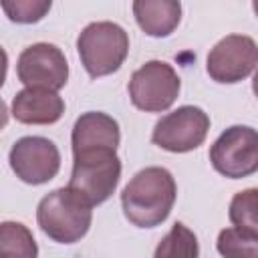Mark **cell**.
<instances>
[{
    "mask_svg": "<svg viewBox=\"0 0 258 258\" xmlns=\"http://www.w3.org/2000/svg\"><path fill=\"white\" fill-rule=\"evenodd\" d=\"M175 196V179L165 167H145L137 171L121 191L123 214L137 228H155L171 214Z\"/></svg>",
    "mask_w": 258,
    "mask_h": 258,
    "instance_id": "6da1fadb",
    "label": "cell"
},
{
    "mask_svg": "<svg viewBox=\"0 0 258 258\" xmlns=\"http://www.w3.org/2000/svg\"><path fill=\"white\" fill-rule=\"evenodd\" d=\"M40 230L58 244H75L87 236L93 222V206L69 185L46 194L36 208Z\"/></svg>",
    "mask_w": 258,
    "mask_h": 258,
    "instance_id": "7a4b0ae2",
    "label": "cell"
},
{
    "mask_svg": "<svg viewBox=\"0 0 258 258\" xmlns=\"http://www.w3.org/2000/svg\"><path fill=\"white\" fill-rule=\"evenodd\" d=\"M77 52L89 77H105L121 69L129 54V36L117 22L87 24L77 38Z\"/></svg>",
    "mask_w": 258,
    "mask_h": 258,
    "instance_id": "3957f363",
    "label": "cell"
},
{
    "mask_svg": "<svg viewBox=\"0 0 258 258\" xmlns=\"http://www.w3.org/2000/svg\"><path fill=\"white\" fill-rule=\"evenodd\" d=\"M121 179V159L113 149H91L73 153L69 187L91 206L107 202Z\"/></svg>",
    "mask_w": 258,
    "mask_h": 258,
    "instance_id": "277c9868",
    "label": "cell"
},
{
    "mask_svg": "<svg viewBox=\"0 0 258 258\" xmlns=\"http://www.w3.org/2000/svg\"><path fill=\"white\" fill-rule=\"evenodd\" d=\"M129 99L145 113L167 111L181 89L175 69L163 60H147L129 79Z\"/></svg>",
    "mask_w": 258,
    "mask_h": 258,
    "instance_id": "5b68a950",
    "label": "cell"
},
{
    "mask_svg": "<svg viewBox=\"0 0 258 258\" xmlns=\"http://www.w3.org/2000/svg\"><path fill=\"white\" fill-rule=\"evenodd\" d=\"M210 161L218 173L242 179L258 169V133L248 125L228 127L210 147Z\"/></svg>",
    "mask_w": 258,
    "mask_h": 258,
    "instance_id": "8992f818",
    "label": "cell"
},
{
    "mask_svg": "<svg viewBox=\"0 0 258 258\" xmlns=\"http://www.w3.org/2000/svg\"><path fill=\"white\" fill-rule=\"evenodd\" d=\"M210 131V117L204 109L194 105L177 107L163 115L151 133V141L171 153H187L198 149Z\"/></svg>",
    "mask_w": 258,
    "mask_h": 258,
    "instance_id": "52a82bcc",
    "label": "cell"
},
{
    "mask_svg": "<svg viewBox=\"0 0 258 258\" xmlns=\"http://www.w3.org/2000/svg\"><path fill=\"white\" fill-rule=\"evenodd\" d=\"M258 62L256 40L248 34H228L208 52L206 71L212 81L234 85L248 79Z\"/></svg>",
    "mask_w": 258,
    "mask_h": 258,
    "instance_id": "ba28073f",
    "label": "cell"
},
{
    "mask_svg": "<svg viewBox=\"0 0 258 258\" xmlns=\"http://www.w3.org/2000/svg\"><path fill=\"white\" fill-rule=\"evenodd\" d=\"M18 81L26 87L58 91L69 81V62L64 52L50 42L26 46L16 60Z\"/></svg>",
    "mask_w": 258,
    "mask_h": 258,
    "instance_id": "9c48e42d",
    "label": "cell"
},
{
    "mask_svg": "<svg viewBox=\"0 0 258 258\" xmlns=\"http://www.w3.org/2000/svg\"><path fill=\"white\" fill-rule=\"evenodd\" d=\"M8 161L20 181L30 185H40L50 181L58 173L60 151L50 139L28 135V137H20L12 145L8 153Z\"/></svg>",
    "mask_w": 258,
    "mask_h": 258,
    "instance_id": "30bf717a",
    "label": "cell"
},
{
    "mask_svg": "<svg viewBox=\"0 0 258 258\" xmlns=\"http://www.w3.org/2000/svg\"><path fill=\"white\" fill-rule=\"evenodd\" d=\"M12 117L24 125H50L64 113V101L48 89L24 87L12 99Z\"/></svg>",
    "mask_w": 258,
    "mask_h": 258,
    "instance_id": "8fae6325",
    "label": "cell"
},
{
    "mask_svg": "<svg viewBox=\"0 0 258 258\" xmlns=\"http://www.w3.org/2000/svg\"><path fill=\"white\" fill-rule=\"evenodd\" d=\"M121 141L119 123L101 111H89L83 113L73 127L71 133V145L73 153L91 151V149H113L117 151Z\"/></svg>",
    "mask_w": 258,
    "mask_h": 258,
    "instance_id": "7c38bea8",
    "label": "cell"
},
{
    "mask_svg": "<svg viewBox=\"0 0 258 258\" xmlns=\"http://www.w3.org/2000/svg\"><path fill=\"white\" fill-rule=\"evenodd\" d=\"M133 16L147 36L163 38L177 28L181 20V4L175 0H135Z\"/></svg>",
    "mask_w": 258,
    "mask_h": 258,
    "instance_id": "4fadbf2b",
    "label": "cell"
},
{
    "mask_svg": "<svg viewBox=\"0 0 258 258\" xmlns=\"http://www.w3.org/2000/svg\"><path fill=\"white\" fill-rule=\"evenodd\" d=\"M0 258H38L36 240L24 224H0Z\"/></svg>",
    "mask_w": 258,
    "mask_h": 258,
    "instance_id": "5bb4252c",
    "label": "cell"
},
{
    "mask_svg": "<svg viewBox=\"0 0 258 258\" xmlns=\"http://www.w3.org/2000/svg\"><path fill=\"white\" fill-rule=\"evenodd\" d=\"M153 258H200V244L196 234L181 222H175L171 230L159 240Z\"/></svg>",
    "mask_w": 258,
    "mask_h": 258,
    "instance_id": "9a60e30c",
    "label": "cell"
},
{
    "mask_svg": "<svg viewBox=\"0 0 258 258\" xmlns=\"http://www.w3.org/2000/svg\"><path fill=\"white\" fill-rule=\"evenodd\" d=\"M216 246L224 258H258V234L234 226L218 234Z\"/></svg>",
    "mask_w": 258,
    "mask_h": 258,
    "instance_id": "2e32d148",
    "label": "cell"
},
{
    "mask_svg": "<svg viewBox=\"0 0 258 258\" xmlns=\"http://www.w3.org/2000/svg\"><path fill=\"white\" fill-rule=\"evenodd\" d=\"M256 208H258V189L250 187L244 191H238L232 202H230V222L234 224V228L246 230V232H254L258 234V216H256Z\"/></svg>",
    "mask_w": 258,
    "mask_h": 258,
    "instance_id": "e0dca14e",
    "label": "cell"
},
{
    "mask_svg": "<svg viewBox=\"0 0 258 258\" xmlns=\"http://www.w3.org/2000/svg\"><path fill=\"white\" fill-rule=\"evenodd\" d=\"M50 0H12V2H0V8L6 12V16L16 24H32L46 16L50 10Z\"/></svg>",
    "mask_w": 258,
    "mask_h": 258,
    "instance_id": "ac0fdd59",
    "label": "cell"
},
{
    "mask_svg": "<svg viewBox=\"0 0 258 258\" xmlns=\"http://www.w3.org/2000/svg\"><path fill=\"white\" fill-rule=\"evenodd\" d=\"M6 73H8V54H6V50L0 46V87H2L4 81H6Z\"/></svg>",
    "mask_w": 258,
    "mask_h": 258,
    "instance_id": "d6986e66",
    "label": "cell"
},
{
    "mask_svg": "<svg viewBox=\"0 0 258 258\" xmlns=\"http://www.w3.org/2000/svg\"><path fill=\"white\" fill-rule=\"evenodd\" d=\"M6 123H8V107L0 97V131L6 127Z\"/></svg>",
    "mask_w": 258,
    "mask_h": 258,
    "instance_id": "ffe728a7",
    "label": "cell"
}]
</instances>
